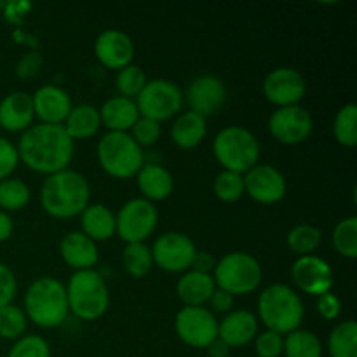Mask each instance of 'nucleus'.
I'll use <instances>...</instances> for the list:
<instances>
[{
  "label": "nucleus",
  "instance_id": "nucleus-31",
  "mask_svg": "<svg viewBox=\"0 0 357 357\" xmlns=\"http://www.w3.org/2000/svg\"><path fill=\"white\" fill-rule=\"evenodd\" d=\"M122 265L131 278H145L153 267L152 251L145 243L126 244L124 251H122Z\"/></svg>",
  "mask_w": 357,
  "mask_h": 357
},
{
  "label": "nucleus",
  "instance_id": "nucleus-22",
  "mask_svg": "<svg viewBox=\"0 0 357 357\" xmlns=\"http://www.w3.org/2000/svg\"><path fill=\"white\" fill-rule=\"evenodd\" d=\"M59 255L66 265L77 271H91L100 260L98 246L82 232H70L59 243Z\"/></svg>",
  "mask_w": 357,
  "mask_h": 357
},
{
  "label": "nucleus",
  "instance_id": "nucleus-6",
  "mask_svg": "<svg viewBox=\"0 0 357 357\" xmlns=\"http://www.w3.org/2000/svg\"><path fill=\"white\" fill-rule=\"evenodd\" d=\"M213 153L225 171L246 174L260 160V142L250 129L229 126L213 139Z\"/></svg>",
  "mask_w": 357,
  "mask_h": 357
},
{
  "label": "nucleus",
  "instance_id": "nucleus-32",
  "mask_svg": "<svg viewBox=\"0 0 357 357\" xmlns=\"http://www.w3.org/2000/svg\"><path fill=\"white\" fill-rule=\"evenodd\" d=\"M321 239H323V234L317 227L310 225V223H300L289 230L286 243L293 253H296L298 257H307L319 248Z\"/></svg>",
  "mask_w": 357,
  "mask_h": 357
},
{
  "label": "nucleus",
  "instance_id": "nucleus-36",
  "mask_svg": "<svg viewBox=\"0 0 357 357\" xmlns=\"http://www.w3.org/2000/svg\"><path fill=\"white\" fill-rule=\"evenodd\" d=\"M213 192L223 202H237L244 195V174L223 169L213 183Z\"/></svg>",
  "mask_w": 357,
  "mask_h": 357
},
{
  "label": "nucleus",
  "instance_id": "nucleus-21",
  "mask_svg": "<svg viewBox=\"0 0 357 357\" xmlns=\"http://www.w3.org/2000/svg\"><path fill=\"white\" fill-rule=\"evenodd\" d=\"M258 335V317L250 310H232L218 324V338L230 349L244 347Z\"/></svg>",
  "mask_w": 357,
  "mask_h": 357
},
{
  "label": "nucleus",
  "instance_id": "nucleus-51",
  "mask_svg": "<svg viewBox=\"0 0 357 357\" xmlns=\"http://www.w3.org/2000/svg\"><path fill=\"white\" fill-rule=\"evenodd\" d=\"M14 38H16V40H21L20 44H23V40H24V44H30L31 47H37V45H38L37 38L31 37V35H28V33H24L21 28H17V30L14 31Z\"/></svg>",
  "mask_w": 357,
  "mask_h": 357
},
{
  "label": "nucleus",
  "instance_id": "nucleus-14",
  "mask_svg": "<svg viewBox=\"0 0 357 357\" xmlns=\"http://www.w3.org/2000/svg\"><path fill=\"white\" fill-rule=\"evenodd\" d=\"M305 79L291 66H279L272 70L264 80L265 98L278 108L298 105L305 96Z\"/></svg>",
  "mask_w": 357,
  "mask_h": 357
},
{
  "label": "nucleus",
  "instance_id": "nucleus-40",
  "mask_svg": "<svg viewBox=\"0 0 357 357\" xmlns=\"http://www.w3.org/2000/svg\"><path fill=\"white\" fill-rule=\"evenodd\" d=\"M160 132H162V129H160L159 122L139 117L138 121H136V124L131 128V132H129V135H131L132 139L143 149V146L155 145L160 138Z\"/></svg>",
  "mask_w": 357,
  "mask_h": 357
},
{
  "label": "nucleus",
  "instance_id": "nucleus-26",
  "mask_svg": "<svg viewBox=\"0 0 357 357\" xmlns=\"http://www.w3.org/2000/svg\"><path fill=\"white\" fill-rule=\"evenodd\" d=\"M206 119L194 112H183L176 117L174 124L171 126V139L176 146L183 150L195 149L206 138Z\"/></svg>",
  "mask_w": 357,
  "mask_h": 357
},
{
  "label": "nucleus",
  "instance_id": "nucleus-19",
  "mask_svg": "<svg viewBox=\"0 0 357 357\" xmlns=\"http://www.w3.org/2000/svg\"><path fill=\"white\" fill-rule=\"evenodd\" d=\"M35 117L40 119V124H63L72 110V98L63 87L47 84L31 94Z\"/></svg>",
  "mask_w": 357,
  "mask_h": 357
},
{
  "label": "nucleus",
  "instance_id": "nucleus-23",
  "mask_svg": "<svg viewBox=\"0 0 357 357\" xmlns=\"http://www.w3.org/2000/svg\"><path fill=\"white\" fill-rule=\"evenodd\" d=\"M138 188L143 194V199L153 202L166 201L174 188V180L169 171L160 164H143L142 169L136 174Z\"/></svg>",
  "mask_w": 357,
  "mask_h": 357
},
{
  "label": "nucleus",
  "instance_id": "nucleus-47",
  "mask_svg": "<svg viewBox=\"0 0 357 357\" xmlns=\"http://www.w3.org/2000/svg\"><path fill=\"white\" fill-rule=\"evenodd\" d=\"M209 303H211L215 312H230L234 307V296L230 295V293L223 291V289L216 288L215 293L211 295V298H209Z\"/></svg>",
  "mask_w": 357,
  "mask_h": 357
},
{
  "label": "nucleus",
  "instance_id": "nucleus-29",
  "mask_svg": "<svg viewBox=\"0 0 357 357\" xmlns=\"http://www.w3.org/2000/svg\"><path fill=\"white\" fill-rule=\"evenodd\" d=\"M282 354L286 357H323V344L309 330H295L286 335Z\"/></svg>",
  "mask_w": 357,
  "mask_h": 357
},
{
  "label": "nucleus",
  "instance_id": "nucleus-30",
  "mask_svg": "<svg viewBox=\"0 0 357 357\" xmlns=\"http://www.w3.org/2000/svg\"><path fill=\"white\" fill-rule=\"evenodd\" d=\"M331 357H357V323L349 319L337 324L328 338Z\"/></svg>",
  "mask_w": 357,
  "mask_h": 357
},
{
  "label": "nucleus",
  "instance_id": "nucleus-4",
  "mask_svg": "<svg viewBox=\"0 0 357 357\" xmlns=\"http://www.w3.org/2000/svg\"><path fill=\"white\" fill-rule=\"evenodd\" d=\"M258 316L268 331L288 335L298 330L305 316V307L298 293L286 284H272L260 293Z\"/></svg>",
  "mask_w": 357,
  "mask_h": 357
},
{
  "label": "nucleus",
  "instance_id": "nucleus-49",
  "mask_svg": "<svg viewBox=\"0 0 357 357\" xmlns=\"http://www.w3.org/2000/svg\"><path fill=\"white\" fill-rule=\"evenodd\" d=\"M206 351H208V356L209 357H229L230 356V351H232V349H230L229 345H227L223 340L216 338V340H213L211 344H209L208 347H206Z\"/></svg>",
  "mask_w": 357,
  "mask_h": 357
},
{
  "label": "nucleus",
  "instance_id": "nucleus-5",
  "mask_svg": "<svg viewBox=\"0 0 357 357\" xmlns=\"http://www.w3.org/2000/svg\"><path fill=\"white\" fill-rule=\"evenodd\" d=\"M66 288L68 310L80 321H96L108 310L110 293L103 275L98 271H77Z\"/></svg>",
  "mask_w": 357,
  "mask_h": 357
},
{
  "label": "nucleus",
  "instance_id": "nucleus-11",
  "mask_svg": "<svg viewBox=\"0 0 357 357\" xmlns=\"http://www.w3.org/2000/svg\"><path fill=\"white\" fill-rule=\"evenodd\" d=\"M174 330L185 345L206 349L218 338V321L206 307H183L174 317Z\"/></svg>",
  "mask_w": 357,
  "mask_h": 357
},
{
  "label": "nucleus",
  "instance_id": "nucleus-35",
  "mask_svg": "<svg viewBox=\"0 0 357 357\" xmlns=\"http://www.w3.org/2000/svg\"><path fill=\"white\" fill-rule=\"evenodd\" d=\"M333 246L342 257L354 260L357 257V218L349 216L337 223L333 230Z\"/></svg>",
  "mask_w": 357,
  "mask_h": 357
},
{
  "label": "nucleus",
  "instance_id": "nucleus-42",
  "mask_svg": "<svg viewBox=\"0 0 357 357\" xmlns=\"http://www.w3.org/2000/svg\"><path fill=\"white\" fill-rule=\"evenodd\" d=\"M17 164H20V155L16 145H13L9 139L0 138V181L10 178Z\"/></svg>",
  "mask_w": 357,
  "mask_h": 357
},
{
  "label": "nucleus",
  "instance_id": "nucleus-41",
  "mask_svg": "<svg viewBox=\"0 0 357 357\" xmlns=\"http://www.w3.org/2000/svg\"><path fill=\"white\" fill-rule=\"evenodd\" d=\"M282 347H284V338L274 331L265 330L255 338V352L258 357H279L282 354Z\"/></svg>",
  "mask_w": 357,
  "mask_h": 357
},
{
  "label": "nucleus",
  "instance_id": "nucleus-1",
  "mask_svg": "<svg viewBox=\"0 0 357 357\" xmlns=\"http://www.w3.org/2000/svg\"><path fill=\"white\" fill-rule=\"evenodd\" d=\"M16 149L24 166L47 176L68 169L73 159V139L63 124L31 126L21 135Z\"/></svg>",
  "mask_w": 357,
  "mask_h": 357
},
{
  "label": "nucleus",
  "instance_id": "nucleus-3",
  "mask_svg": "<svg viewBox=\"0 0 357 357\" xmlns=\"http://www.w3.org/2000/svg\"><path fill=\"white\" fill-rule=\"evenodd\" d=\"M24 316L40 328H58L68 317L66 288L59 279L38 278L24 293Z\"/></svg>",
  "mask_w": 357,
  "mask_h": 357
},
{
  "label": "nucleus",
  "instance_id": "nucleus-33",
  "mask_svg": "<svg viewBox=\"0 0 357 357\" xmlns=\"http://www.w3.org/2000/svg\"><path fill=\"white\" fill-rule=\"evenodd\" d=\"M335 139L342 146L354 149L357 145V107L349 103L337 112L333 121Z\"/></svg>",
  "mask_w": 357,
  "mask_h": 357
},
{
  "label": "nucleus",
  "instance_id": "nucleus-45",
  "mask_svg": "<svg viewBox=\"0 0 357 357\" xmlns=\"http://www.w3.org/2000/svg\"><path fill=\"white\" fill-rule=\"evenodd\" d=\"M317 312L323 319L333 321L340 316L342 312V303L340 298L333 293H324V295L317 296Z\"/></svg>",
  "mask_w": 357,
  "mask_h": 357
},
{
  "label": "nucleus",
  "instance_id": "nucleus-43",
  "mask_svg": "<svg viewBox=\"0 0 357 357\" xmlns=\"http://www.w3.org/2000/svg\"><path fill=\"white\" fill-rule=\"evenodd\" d=\"M16 275L13 274V271L7 265L0 264V309L13 303L14 296H16Z\"/></svg>",
  "mask_w": 357,
  "mask_h": 357
},
{
  "label": "nucleus",
  "instance_id": "nucleus-9",
  "mask_svg": "<svg viewBox=\"0 0 357 357\" xmlns=\"http://www.w3.org/2000/svg\"><path fill=\"white\" fill-rule=\"evenodd\" d=\"M139 117L162 122L174 117L183 107V93L174 82L166 79L149 80L136 98Z\"/></svg>",
  "mask_w": 357,
  "mask_h": 357
},
{
  "label": "nucleus",
  "instance_id": "nucleus-25",
  "mask_svg": "<svg viewBox=\"0 0 357 357\" xmlns=\"http://www.w3.org/2000/svg\"><path fill=\"white\" fill-rule=\"evenodd\" d=\"M215 289L216 284L211 274L195 271L185 272L176 282L178 298L185 303V307H202L209 302Z\"/></svg>",
  "mask_w": 357,
  "mask_h": 357
},
{
  "label": "nucleus",
  "instance_id": "nucleus-17",
  "mask_svg": "<svg viewBox=\"0 0 357 357\" xmlns=\"http://www.w3.org/2000/svg\"><path fill=\"white\" fill-rule=\"evenodd\" d=\"M183 100H187L190 112L206 119L222 110L227 100V87L223 80L215 75L195 77L188 84Z\"/></svg>",
  "mask_w": 357,
  "mask_h": 357
},
{
  "label": "nucleus",
  "instance_id": "nucleus-46",
  "mask_svg": "<svg viewBox=\"0 0 357 357\" xmlns=\"http://www.w3.org/2000/svg\"><path fill=\"white\" fill-rule=\"evenodd\" d=\"M216 260L211 253L208 251H195V257L192 260L190 268L195 272H202V274H211L215 271Z\"/></svg>",
  "mask_w": 357,
  "mask_h": 357
},
{
  "label": "nucleus",
  "instance_id": "nucleus-28",
  "mask_svg": "<svg viewBox=\"0 0 357 357\" xmlns=\"http://www.w3.org/2000/svg\"><path fill=\"white\" fill-rule=\"evenodd\" d=\"M66 135L73 139H89L93 138L101 128L100 110L93 105H79V107H72L68 117L63 122Z\"/></svg>",
  "mask_w": 357,
  "mask_h": 357
},
{
  "label": "nucleus",
  "instance_id": "nucleus-34",
  "mask_svg": "<svg viewBox=\"0 0 357 357\" xmlns=\"http://www.w3.org/2000/svg\"><path fill=\"white\" fill-rule=\"evenodd\" d=\"M30 188L17 178L0 181V208L3 211H20L30 202Z\"/></svg>",
  "mask_w": 357,
  "mask_h": 357
},
{
  "label": "nucleus",
  "instance_id": "nucleus-44",
  "mask_svg": "<svg viewBox=\"0 0 357 357\" xmlns=\"http://www.w3.org/2000/svg\"><path fill=\"white\" fill-rule=\"evenodd\" d=\"M42 65H44V58H42L40 52L38 51L28 52V54H24L23 58L17 61L16 75L23 80L33 79V77L40 72Z\"/></svg>",
  "mask_w": 357,
  "mask_h": 357
},
{
  "label": "nucleus",
  "instance_id": "nucleus-18",
  "mask_svg": "<svg viewBox=\"0 0 357 357\" xmlns=\"http://www.w3.org/2000/svg\"><path fill=\"white\" fill-rule=\"evenodd\" d=\"M94 54L98 61L110 70H122L132 65L135 44L128 33L115 28L101 31L94 42Z\"/></svg>",
  "mask_w": 357,
  "mask_h": 357
},
{
  "label": "nucleus",
  "instance_id": "nucleus-37",
  "mask_svg": "<svg viewBox=\"0 0 357 357\" xmlns=\"http://www.w3.org/2000/svg\"><path fill=\"white\" fill-rule=\"evenodd\" d=\"M26 321L23 309L13 303L0 309V337L6 340H20L26 331Z\"/></svg>",
  "mask_w": 357,
  "mask_h": 357
},
{
  "label": "nucleus",
  "instance_id": "nucleus-24",
  "mask_svg": "<svg viewBox=\"0 0 357 357\" xmlns=\"http://www.w3.org/2000/svg\"><path fill=\"white\" fill-rule=\"evenodd\" d=\"M100 119L101 126H107L110 132H128L139 119V112L135 100L115 96L100 108Z\"/></svg>",
  "mask_w": 357,
  "mask_h": 357
},
{
  "label": "nucleus",
  "instance_id": "nucleus-39",
  "mask_svg": "<svg viewBox=\"0 0 357 357\" xmlns=\"http://www.w3.org/2000/svg\"><path fill=\"white\" fill-rule=\"evenodd\" d=\"M7 357H51V347L38 335H23L14 342Z\"/></svg>",
  "mask_w": 357,
  "mask_h": 357
},
{
  "label": "nucleus",
  "instance_id": "nucleus-13",
  "mask_svg": "<svg viewBox=\"0 0 357 357\" xmlns=\"http://www.w3.org/2000/svg\"><path fill=\"white\" fill-rule=\"evenodd\" d=\"M312 115L300 105L278 108L268 119V131L282 145L303 143L312 132Z\"/></svg>",
  "mask_w": 357,
  "mask_h": 357
},
{
  "label": "nucleus",
  "instance_id": "nucleus-27",
  "mask_svg": "<svg viewBox=\"0 0 357 357\" xmlns=\"http://www.w3.org/2000/svg\"><path fill=\"white\" fill-rule=\"evenodd\" d=\"M82 234L91 241H107L115 234V215L105 204H89L80 215Z\"/></svg>",
  "mask_w": 357,
  "mask_h": 357
},
{
  "label": "nucleus",
  "instance_id": "nucleus-2",
  "mask_svg": "<svg viewBox=\"0 0 357 357\" xmlns=\"http://www.w3.org/2000/svg\"><path fill=\"white\" fill-rule=\"evenodd\" d=\"M91 187L86 176L73 169L59 171L44 181L40 190V204L52 218L66 220L82 215L89 206Z\"/></svg>",
  "mask_w": 357,
  "mask_h": 357
},
{
  "label": "nucleus",
  "instance_id": "nucleus-38",
  "mask_svg": "<svg viewBox=\"0 0 357 357\" xmlns=\"http://www.w3.org/2000/svg\"><path fill=\"white\" fill-rule=\"evenodd\" d=\"M146 82H149V80H146L145 72L136 65H129L126 66V68L119 70L117 80H115L121 96L129 98V100L138 98V94L142 93Z\"/></svg>",
  "mask_w": 357,
  "mask_h": 357
},
{
  "label": "nucleus",
  "instance_id": "nucleus-16",
  "mask_svg": "<svg viewBox=\"0 0 357 357\" xmlns=\"http://www.w3.org/2000/svg\"><path fill=\"white\" fill-rule=\"evenodd\" d=\"M291 278L296 288L307 295L321 296L333 288V271L330 264L316 255L300 257L293 264Z\"/></svg>",
  "mask_w": 357,
  "mask_h": 357
},
{
  "label": "nucleus",
  "instance_id": "nucleus-10",
  "mask_svg": "<svg viewBox=\"0 0 357 357\" xmlns=\"http://www.w3.org/2000/svg\"><path fill=\"white\" fill-rule=\"evenodd\" d=\"M159 222L157 208L143 197L131 199L115 216V234L128 244L145 243Z\"/></svg>",
  "mask_w": 357,
  "mask_h": 357
},
{
  "label": "nucleus",
  "instance_id": "nucleus-7",
  "mask_svg": "<svg viewBox=\"0 0 357 357\" xmlns=\"http://www.w3.org/2000/svg\"><path fill=\"white\" fill-rule=\"evenodd\" d=\"M101 169L112 178L128 180L138 174L145 164V153L129 132L108 131L98 143Z\"/></svg>",
  "mask_w": 357,
  "mask_h": 357
},
{
  "label": "nucleus",
  "instance_id": "nucleus-48",
  "mask_svg": "<svg viewBox=\"0 0 357 357\" xmlns=\"http://www.w3.org/2000/svg\"><path fill=\"white\" fill-rule=\"evenodd\" d=\"M30 9H31V3H28V2L7 3V6H6L7 21H10V23H14V24L23 23L24 14H26Z\"/></svg>",
  "mask_w": 357,
  "mask_h": 357
},
{
  "label": "nucleus",
  "instance_id": "nucleus-50",
  "mask_svg": "<svg viewBox=\"0 0 357 357\" xmlns=\"http://www.w3.org/2000/svg\"><path fill=\"white\" fill-rule=\"evenodd\" d=\"M13 230H14V222L9 216V213L0 211V243L9 239V237L13 236Z\"/></svg>",
  "mask_w": 357,
  "mask_h": 357
},
{
  "label": "nucleus",
  "instance_id": "nucleus-15",
  "mask_svg": "<svg viewBox=\"0 0 357 357\" xmlns=\"http://www.w3.org/2000/svg\"><path fill=\"white\" fill-rule=\"evenodd\" d=\"M288 190L286 178L271 164H257L244 174V192L260 204H275L282 201Z\"/></svg>",
  "mask_w": 357,
  "mask_h": 357
},
{
  "label": "nucleus",
  "instance_id": "nucleus-12",
  "mask_svg": "<svg viewBox=\"0 0 357 357\" xmlns=\"http://www.w3.org/2000/svg\"><path fill=\"white\" fill-rule=\"evenodd\" d=\"M152 251L153 264L166 272H185L190 268L195 257V244L187 234L166 232L157 237Z\"/></svg>",
  "mask_w": 357,
  "mask_h": 357
},
{
  "label": "nucleus",
  "instance_id": "nucleus-20",
  "mask_svg": "<svg viewBox=\"0 0 357 357\" xmlns=\"http://www.w3.org/2000/svg\"><path fill=\"white\" fill-rule=\"evenodd\" d=\"M31 94L14 91L0 101V126L9 132H24L33 122Z\"/></svg>",
  "mask_w": 357,
  "mask_h": 357
},
{
  "label": "nucleus",
  "instance_id": "nucleus-8",
  "mask_svg": "<svg viewBox=\"0 0 357 357\" xmlns=\"http://www.w3.org/2000/svg\"><path fill=\"white\" fill-rule=\"evenodd\" d=\"M213 279L218 289L232 296H243L257 291L264 279V271L255 257L244 251H234L216 264Z\"/></svg>",
  "mask_w": 357,
  "mask_h": 357
}]
</instances>
